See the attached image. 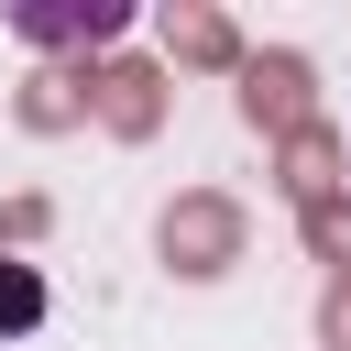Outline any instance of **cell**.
Returning a JSON list of instances; mask_svg holds the SVG:
<instances>
[{
  "label": "cell",
  "instance_id": "obj_2",
  "mask_svg": "<svg viewBox=\"0 0 351 351\" xmlns=\"http://www.w3.org/2000/svg\"><path fill=\"white\" fill-rule=\"evenodd\" d=\"M33 318H44V285L22 263H0V329H33Z\"/></svg>",
  "mask_w": 351,
  "mask_h": 351
},
{
  "label": "cell",
  "instance_id": "obj_1",
  "mask_svg": "<svg viewBox=\"0 0 351 351\" xmlns=\"http://www.w3.org/2000/svg\"><path fill=\"white\" fill-rule=\"evenodd\" d=\"M132 11L121 0H88V11H55V0H11V33H33V44H110Z\"/></svg>",
  "mask_w": 351,
  "mask_h": 351
}]
</instances>
